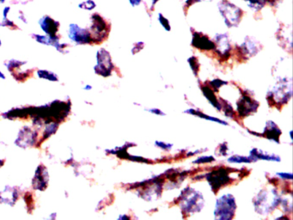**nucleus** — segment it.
Returning a JSON list of instances; mask_svg holds the SVG:
<instances>
[{"label": "nucleus", "mask_w": 293, "mask_h": 220, "mask_svg": "<svg viewBox=\"0 0 293 220\" xmlns=\"http://www.w3.org/2000/svg\"><path fill=\"white\" fill-rule=\"evenodd\" d=\"M176 203H178L184 214H194L202 210L205 205V199L200 192L187 187L176 199Z\"/></svg>", "instance_id": "obj_1"}, {"label": "nucleus", "mask_w": 293, "mask_h": 220, "mask_svg": "<svg viewBox=\"0 0 293 220\" xmlns=\"http://www.w3.org/2000/svg\"><path fill=\"white\" fill-rule=\"evenodd\" d=\"M292 97V81L290 78H282L267 92V100L270 104L280 107L287 103Z\"/></svg>", "instance_id": "obj_2"}, {"label": "nucleus", "mask_w": 293, "mask_h": 220, "mask_svg": "<svg viewBox=\"0 0 293 220\" xmlns=\"http://www.w3.org/2000/svg\"><path fill=\"white\" fill-rule=\"evenodd\" d=\"M281 195L276 189H262L253 200L255 210L259 214L267 215L280 205Z\"/></svg>", "instance_id": "obj_3"}, {"label": "nucleus", "mask_w": 293, "mask_h": 220, "mask_svg": "<svg viewBox=\"0 0 293 220\" xmlns=\"http://www.w3.org/2000/svg\"><path fill=\"white\" fill-rule=\"evenodd\" d=\"M164 182V176H156L152 179L146 180L143 182L135 185L133 188H137V194L146 201L158 200L161 196L163 192V183Z\"/></svg>", "instance_id": "obj_4"}, {"label": "nucleus", "mask_w": 293, "mask_h": 220, "mask_svg": "<svg viewBox=\"0 0 293 220\" xmlns=\"http://www.w3.org/2000/svg\"><path fill=\"white\" fill-rule=\"evenodd\" d=\"M237 210V202L234 196L231 194L219 197L216 201L214 216L218 220L232 219Z\"/></svg>", "instance_id": "obj_5"}, {"label": "nucleus", "mask_w": 293, "mask_h": 220, "mask_svg": "<svg viewBox=\"0 0 293 220\" xmlns=\"http://www.w3.org/2000/svg\"><path fill=\"white\" fill-rule=\"evenodd\" d=\"M217 7L226 26L228 28L238 26L243 17V11L239 7L229 2L228 0L220 1Z\"/></svg>", "instance_id": "obj_6"}, {"label": "nucleus", "mask_w": 293, "mask_h": 220, "mask_svg": "<svg viewBox=\"0 0 293 220\" xmlns=\"http://www.w3.org/2000/svg\"><path fill=\"white\" fill-rule=\"evenodd\" d=\"M232 170L228 168L220 167L216 170H211L205 175V179L208 182L209 185L214 194H217L220 188L226 187L232 182V177L230 176Z\"/></svg>", "instance_id": "obj_7"}, {"label": "nucleus", "mask_w": 293, "mask_h": 220, "mask_svg": "<svg viewBox=\"0 0 293 220\" xmlns=\"http://www.w3.org/2000/svg\"><path fill=\"white\" fill-rule=\"evenodd\" d=\"M259 103L249 95V91H244L238 100L237 110L241 118L247 117L257 111Z\"/></svg>", "instance_id": "obj_8"}, {"label": "nucleus", "mask_w": 293, "mask_h": 220, "mask_svg": "<svg viewBox=\"0 0 293 220\" xmlns=\"http://www.w3.org/2000/svg\"><path fill=\"white\" fill-rule=\"evenodd\" d=\"M215 50L216 53L224 59L227 60L231 56L232 44L227 34H219L215 37Z\"/></svg>", "instance_id": "obj_9"}, {"label": "nucleus", "mask_w": 293, "mask_h": 220, "mask_svg": "<svg viewBox=\"0 0 293 220\" xmlns=\"http://www.w3.org/2000/svg\"><path fill=\"white\" fill-rule=\"evenodd\" d=\"M261 49V45L255 39L247 36L244 42L238 47V50L244 59H247L255 56Z\"/></svg>", "instance_id": "obj_10"}, {"label": "nucleus", "mask_w": 293, "mask_h": 220, "mask_svg": "<svg viewBox=\"0 0 293 220\" xmlns=\"http://www.w3.org/2000/svg\"><path fill=\"white\" fill-rule=\"evenodd\" d=\"M98 74H102L104 77L109 76L111 74L114 65L112 64L111 58L109 53L105 50L99 51L98 53V65H97Z\"/></svg>", "instance_id": "obj_11"}, {"label": "nucleus", "mask_w": 293, "mask_h": 220, "mask_svg": "<svg viewBox=\"0 0 293 220\" xmlns=\"http://www.w3.org/2000/svg\"><path fill=\"white\" fill-rule=\"evenodd\" d=\"M192 45L199 50L210 51L215 49V43L211 41L207 35L202 33L195 32L193 34Z\"/></svg>", "instance_id": "obj_12"}, {"label": "nucleus", "mask_w": 293, "mask_h": 220, "mask_svg": "<svg viewBox=\"0 0 293 220\" xmlns=\"http://www.w3.org/2000/svg\"><path fill=\"white\" fill-rule=\"evenodd\" d=\"M281 135V130L279 129V127L277 126L275 122H273V120H268L264 132L261 136L267 138L268 140L273 141L277 144L279 143V137Z\"/></svg>", "instance_id": "obj_13"}, {"label": "nucleus", "mask_w": 293, "mask_h": 220, "mask_svg": "<svg viewBox=\"0 0 293 220\" xmlns=\"http://www.w3.org/2000/svg\"><path fill=\"white\" fill-rule=\"evenodd\" d=\"M249 158L252 162H256L257 160H266V161L280 162V157L275 154H269V153L259 150L257 148H254L250 151Z\"/></svg>", "instance_id": "obj_14"}, {"label": "nucleus", "mask_w": 293, "mask_h": 220, "mask_svg": "<svg viewBox=\"0 0 293 220\" xmlns=\"http://www.w3.org/2000/svg\"><path fill=\"white\" fill-rule=\"evenodd\" d=\"M201 91H202L203 95L205 96V98L208 100L209 103H211V105L213 106L215 109L220 111L222 109V106L218 99H217L215 92L210 87V85H205L200 87Z\"/></svg>", "instance_id": "obj_15"}, {"label": "nucleus", "mask_w": 293, "mask_h": 220, "mask_svg": "<svg viewBox=\"0 0 293 220\" xmlns=\"http://www.w3.org/2000/svg\"><path fill=\"white\" fill-rule=\"evenodd\" d=\"M185 114H189V115H194L197 117L201 118V119H205V120H209V121H213V122H217V123L221 124V125H225L227 126L228 123L225 121V120H220L217 118L212 117V116H209V115H205L203 112L199 111L198 109H190L184 111Z\"/></svg>", "instance_id": "obj_16"}, {"label": "nucleus", "mask_w": 293, "mask_h": 220, "mask_svg": "<svg viewBox=\"0 0 293 220\" xmlns=\"http://www.w3.org/2000/svg\"><path fill=\"white\" fill-rule=\"evenodd\" d=\"M229 163L231 164H251L252 160L249 157H244V156L234 155L228 159Z\"/></svg>", "instance_id": "obj_17"}, {"label": "nucleus", "mask_w": 293, "mask_h": 220, "mask_svg": "<svg viewBox=\"0 0 293 220\" xmlns=\"http://www.w3.org/2000/svg\"><path fill=\"white\" fill-rule=\"evenodd\" d=\"M223 101V103H221V106H222V109H224L225 115L228 118L234 117L235 111L232 106L231 105V103L226 102V101Z\"/></svg>", "instance_id": "obj_18"}, {"label": "nucleus", "mask_w": 293, "mask_h": 220, "mask_svg": "<svg viewBox=\"0 0 293 220\" xmlns=\"http://www.w3.org/2000/svg\"><path fill=\"white\" fill-rule=\"evenodd\" d=\"M250 8L255 10H260L263 8L265 4L267 3L266 0H244Z\"/></svg>", "instance_id": "obj_19"}, {"label": "nucleus", "mask_w": 293, "mask_h": 220, "mask_svg": "<svg viewBox=\"0 0 293 220\" xmlns=\"http://www.w3.org/2000/svg\"><path fill=\"white\" fill-rule=\"evenodd\" d=\"M188 64L190 65L191 70L194 72V75L197 76L198 74V70H199V64L195 56H192L188 59Z\"/></svg>", "instance_id": "obj_20"}, {"label": "nucleus", "mask_w": 293, "mask_h": 220, "mask_svg": "<svg viewBox=\"0 0 293 220\" xmlns=\"http://www.w3.org/2000/svg\"><path fill=\"white\" fill-rule=\"evenodd\" d=\"M227 85V82L224 81V80H219V79H216V80H211L209 85L212 90H213L214 92L218 91L223 85Z\"/></svg>", "instance_id": "obj_21"}, {"label": "nucleus", "mask_w": 293, "mask_h": 220, "mask_svg": "<svg viewBox=\"0 0 293 220\" xmlns=\"http://www.w3.org/2000/svg\"><path fill=\"white\" fill-rule=\"evenodd\" d=\"M215 161V159L213 157L211 156H206V157H200V158H198L196 160H194V164H197V165H203V164H208V163H211V162Z\"/></svg>", "instance_id": "obj_22"}, {"label": "nucleus", "mask_w": 293, "mask_h": 220, "mask_svg": "<svg viewBox=\"0 0 293 220\" xmlns=\"http://www.w3.org/2000/svg\"><path fill=\"white\" fill-rule=\"evenodd\" d=\"M159 21L160 24H161L162 26L164 27V30H166V31H170L171 30L170 22H169V20L164 16L162 15V14H159Z\"/></svg>", "instance_id": "obj_23"}, {"label": "nucleus", "mask_w": 293, "mask_h": 220, "mask_svg": "<svg viewBox=\"0 0 293 220\" xmlns=\"http://www.w3.org/2000/svg\"><path fill=\"white\" fill-rule=\"evenodd\" d=\"M156 146L159 147L160 149L164 151H170L173 147V144H169V143H165V142H162V141H156Z\"/></svg>", "instance_id": "obj_24"}, {"label": "nucleus", "mask_w": 293, "mask_h": 220, "mask_svg": "<svg viewBox=\"0 0 293 220\" xmlns=\"http://www.w3.org/2000/svg\"><path fill=\"white\" fill-rule=\"evenodd\" d=\"M228 145H227L226 143H224V144H220L217 153H218V155L219 156H226L228 154Z\"/></svg>", "instance_id": "obj_25"}, {"label": "nucleus", "mask_w": 293, "mask_h": 220, "mask_svg": "<svg viewBox=\"0 0 293 220\" xmlns=\"http://www.w3.org/2000/svg\"><path fill=\"white\" fill-rule=\"evenodd\" d=\"M277 176L282 180H286V181H291L292 180V174L287 173V172H279L276 174Z\"/></svg>", "instance_id": "obj_26"}, {"label": "nucleus", "mask_w": 293, "mask_h": 220, "mask_svg": "<svg viewBox=\"0 0 293 220\" xmlns=\"http://www.w3.org/2000/svg\"><path fill=\"white\" fill-rule=\"evenodd\" d=\"M144 46V44L143 42H138V43H136L134 47H133V48L132 49V53H133V54H134V53H138L139 51L143 49Z\"/></svg>", "instance_id": "obj_27"}, {"label": "nucleus", "mask_w": 293, "mask_h": 220, "mask_svg": "<svg viewBox=\"0 0 293 220\" xmlns=\"http://www.w3.org/2000/svg\"><path fill=\"white\" fill-rule=\"evenodd\" d=\"M146 111L150 112V113H152L153 115H165L164 112L160 110L159 109H145Z\"/></svg>", "instance_id": "obj_28"}, {"label": "nucleus", "mask_w": 293, "mask_h": 220, "mask_svg": "<svg viewBox=\"0 0 293 220\" xmlns=\"http://www.w3.org/2000/svg\"><path fill=\"white\" fill-rule=\"evenodd\" d=\"M132 6H137L140 4L141 0H129Z\"/></svg>", "instance_id": "obj_29"}, {"label": "nucleus", "mask_w": 293, "mask_h": 220, "mask_svg": "<svg viewBox=\"0 0 293 220\" xmlns=\"http://www.w3.org/2000/svg\"><path fill=\"white\" fill-rule=\"evenodd\" d=\"M266 2L271 4L272 6H275L276 4L279 2V0H266Z\"/></svg>", "instance_id": "obj_30"}, {"label": "nucleus", "mask_w": 293, "mask_h": 220, "mask_svg": "<svg viewBox=\"0 0 293 220\" xmlns=\"http://www.w3.org/2000/svg\"><path fill=\"white\" fill-rule=\"evenodd\" d=\"M119 218L120 219H128V218H130V217L129 216H126V215H123V216H120Z\"/></svg>", "instance_id": "obj_31"}, {"label": "nucleus", "mask_w": 293, "mask_h": 220, "mask_svg": "<svg viewBox=\"0 0 293 220\" xmlns=\"http://www.w3.org/2000/svg\"><path fill=\"white\" fill-rule=\"evenodd\" d=\"M152 1H153V4H152V8H153V7H154V6H155L156 4L159 2V0H152Z\"/></svg>", "instance_id": "obj_32"}, {"label": "nucleus", "mask_w": 293, "mask_h": 220, "mask_svg": "<svg viewBox=\"0 0 293 220\" xmlns=\"http://www.w3.org/2000/svg\"><path fill=\"white\" fill-rule=\"evenodd\" d=\"M290 139L292 142V131H290Z\"/></svg>", "instance_id": "obj_33"}, {"label": "nucleus", "mask_w": 293, "mask_h": 220, "mask_svg": "<svg viewBox=\"0 0 293 220\" xmlns=\"http://www.w3.org/2000/svg\"><path fill=\"white\" fill-rule=\"evenodd\" d=\"M199 1H211V0H199Z\"/></svg>", "instance_id": "obj_34"}]
</instances>
